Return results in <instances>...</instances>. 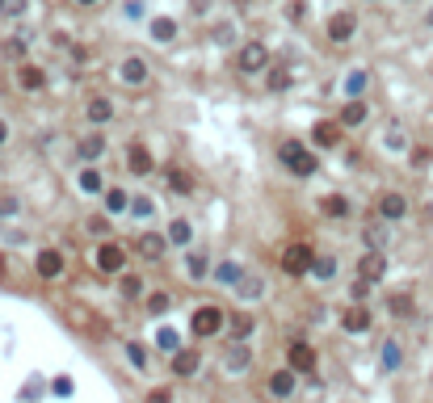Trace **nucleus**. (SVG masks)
Instances as JSON below:
<instances>
[{"mask_svg": "<svg viewBox=\"0 0 433 403\" xmlns=\"http://www.w3.org/2000/svg\"><path fill=\"white\" fill-rule=\"evenodd\" d=\"M118 76H122V85H144L147 76H151V68H147V59H139V55H131V59H122Z\"/></svg>", "mask_w": 433, "mask_h": 403, "instance_id": "11", "label": "nucleus"}, {"mask_svg": "<svg viewBox=\"0 0 433 403\" xmlns=\"http://www.w3.org/2000/svg\"><path fill=\"white\" fill-rule=\"evenodd\" d=\"M139 294H144V277L127 273V277H122V299H139Z\"/></svg>", "mask_w": 433, "mask_h": 403, "instance_id": "35", "label": "nucleus"}, {"mask_svg": "<svg viewBox=\"0 0 433 403\" xmlns=\"http://www.w3.org/2000/svg\"><path fill=\"white\" fill-rule=\"evenodd\" d=\"M358 273H362L366 281H379V277L387 273V257L379 252V248H370V252H366L362 261H358Z\"/></svg>", "mask_w": 433, "mask_h": 403, "instance_id": "12", "label": "nucleus"}, {"mask_svg": "<svg viewBox=\"0 0 433 403\" xmlns=\"http://www.w3.org/2000/svg\"><path fill=\"white\" fill-rule=\"evenodd\" d=\"M236 290H240L244 303H248V299H257V294H261V277H252V273H248V277H240V281H236Z\"/></svg>", "mask_w": 433, "mask_h": 403, "instance_id": "32", "label": "nucleus"}, {"mask_svg": "<svg viewBox=\"0 0 433 403\" xmlns=\"http://www.w3.org/2000/svg\"><path fill=\"white\" fill-rule=\"evenodd\" d=\"M362 122H366V105L362 101H349L341 109V127H362Z\"/></svg>", "mask_w": 433, "mask_h": 403, "instance_id": "26", "label": "nucleus"}, {"mask_svg": "<svg viewBox=\"0 0 433 403\" xmlns=\"http://www.w3.org/2000/svg\"><path fill=\"white\" fill-rule=\"evenodd\" d=\"M287 365L294 374H311V370H316V349H311L307 340H294L287 349Z\"/></svg>", "mask_w": 433, "mask_h": 403, "instance_id": "5", "label": "nucleus"}, {"mask_svg": "<svg viewBox=\"0 0 433 403\" xmlns=\"http://www.w3.org/2000/svg\"><path fill=\"white\" fill-rule=\"evenodd\" d=\"M156 345H160L164 353H177V349H181V336H177V328H160V332H156Z\"/></svg>", "mask_w": 433, "mask_h": 403, "instance_id": "29", "label": "nucleus"}, {"mask_svg": "<svg viewBox=\"0 0 433 403\" xmlns=\"http://www.w3.org/2000/svg\"><path fill=\"white\" fill-rule=\"evenodd\" d=\"M215 277H219L223 286H236V281H240V277H244V269L236 265V261H223V265L215 269Z\"/></svg>", "mask_w": 433, "mask_h": 403, "instance_id": "30", "label": "nucleus"}, {"mask_svg": "<svg viewBox=\"0 0 433 403\" xmlns=\"http://www.w3.org/2000/svg\"><path fill=\"white\" fill-rule=\"evenodd\" d=\"M105 206H109V215H122V210L131 206V198H127V189H118V185H114V189L105 193Z\"/></svg>", "mask_w": 433, "mask_h": 403, "instance_id": "28", "label": "nucleus"}, {"mask_svg": "<svg viewBox=\"0 0 433 403\" xmlns=\"http://www.w3.org/2000/svg\"><path fill=\"white\" fill-rule=\"evenodd\" d=\"M151 168H156L151 151H147L144 143H131V151H127V173H135V177H147Z\"/></svg>", "mask_w": 433, "mask_h": 403, "instance_id": "8", "label": "nucleus"}, {"mask_svg": "<svg viewBox=\"0 0 433 403\" xmlns=\"http://www.w3.org/2000/svg\"><path fill=\"white\" fill-rule=\"evenodd\" d=\"M85 118H89L93 127L109 122V118H114V101H109V97H89V105H85Z\"/></svg>", "mask_w": 433, "mask_h": 403, "instance_id": "16", "label": "nucleus"}, {"mask_svg": "<svg viewBox=\"0 0 433 403\" xmlns=\"http://www.w3.org/2000/svg\"><path fill=\"white\" fill-rule=\"evenodd\" d=\"M151 210H156L151 198H131V215H135V219H151Z\"/></svg>", "mask_w": 433, "mask_h": 403, "instance_id": "38", "label": "nucleus"}, {"mask_svg": "<svg viewBox=\"0 0 433 403\" xmlns=\"http://www.w3.org/2000/svg\"><path fill=\"white\" fill-rule=\"evenodd\" d=\"M97 269H101V273H122V269H127V252H122L118 244H101V248H97Z\"/></svg>", "mask_w": 433, "mask_h": 403, "instance_id": "7", "label": "nucleus"}, {"mask_svg": "<svg viewBox=\"0 0 433 403\" xmlns=\"http://www.w3.org/2000/svg\"><path fill=\"white\" fill-rule=\"evenodd\" d=\"M17 210H21L17 198H0V219H9V215H17Z\"/></svg>", "mask_w": 433, "mask_h": 403, "instance_id": "43", "label": "nucleus"}, {"mask_svg": "<svg viewBox=\"0 0 433 403\" xmlns=\"http://www.w3.org/2000/svg\"><path fill=\"white\" fill-rule=\"evenodd\" d=\"M219 328H223V311H219L215 303H206V307H198V311H193V319H190L193 336H202V340H206V336H215Z\"/></svg>", "mask_w": 433, "mask_h": 403, "instance_id": "3", "label": "nucleus"}, {"mask_svg": "<svg viewBox=\"0 0 433 403\" xmlns=\"http://www.w3.org/2000/svg\"><path fill=\"white\" fill-rule=\"evenodd\" d=\"M269 89H274V92L290 89V72H287V68H274V72H269Z\"/></svg>", "mask_w": 433, "mask_h": 403, "instance_id": "40", "label": "nucleus"}, {"mask_svg": "<svg viewBox=\"0 0 433 403\" xmlns=\"http://www.w3.org/2000/svg\"><path fill=\"white\" fill-rule=\"evenodd\" d=\"M17 85H21L26 92H38L43 85H47V72L34 68V63H21V68H17Z\"/></svg>", "mask_w": 433, "mask_h": 403, "instance_id": "17", "label": "nucleus"}, {"mask_svg": "<svg viewBox=\"0 0 433 403\" xmlns=\"http://www.w3.org/2000/svg\"><path fill=\"white\" fill-rule=\"evenodd\" d=\"M358 34V17L353 13H333L328 17V43H349Z\"/></svg>", "mask_w": 433, "mask_h": 403, "instance_id": "6", "label": "nucleus"}, {"mask_svg": "<svg viewBox=\"0 0 433 403\" xmlns=\"http://www.w3.org/2000/svg\"><path fill=\"white\" fill-rule=\"evenodd\" d=\"M311 265H316L311 244H287L282 248V273L287 277H303V273H311Z\"/></svg>", "mask_w": 433, "mask_h": 403, "instance_id": "2", "label": "nucleus"}, {"mask_svg": "<svg viewBox=\"0 0 433 403\" xmlns=\"http://www.w3.org/2000/svg\"><path fill=\"white\" fill-rule=\"evenodd\" d=\"M341 131H345V127H341V118H337V122H316V127H311V143H316V147H337Z\"/></svg>", "mask_w": 433, "mask_h": 403, "instance_id": "14", "label": "nucleus"}, {"mask_svg": "<svg viewBox=\"0 0 433 403\" xmlns=\"http://www.w3.org/2000/svg\"><path fill=\"white\" fill-rule=\"evenodd\" d=\"M198 365H202L198 349H177V353H173V374H177V378H190V374H198Z\"/></svg>", "mask_w": 433, "mask_h": 403, "instance_id": "15", "label": "nucleus"}, {"mask_svg": "<svg viewBox=\"0 0 433 403\" xmlns=\"http://www.w3.org/2000/svg\"><path fill=\"white\" fill-rule=\"evenodd\" d=\"M269 391H274V395H278V399H287L290 391H294V370H274V374H269Z\"/></svg>", "mask_w": 433, "mask_h": 403, "instance_id": "22", "label": "nucleus"}, {"mask_svg": "<svg viewBox=\"0 0 433 403\" xmlns=\"http://www.w3.org/2000/svg\"><path fill=\"white\" fill-rule=\"evenodd\" d=\"M349 210H353V206H349L345 193H324V198H320V215H324V219H349Z\"/></svg>", "mask_w": 433, "mask_h": 403, "instance_id": "13", "label": "nucleus"}, {"mask_svg": "<svg viewBox=\"0 0 433 403\" xmlns=\"http://www.w3.org/2000/svg\"><path fill=\"white\" fill-rule=\"evenodd\" d=\"M147 403H173V395H169V391L160 387V391H151V395H147Z\"/></svg>", "mask_w": 433, "mask_h": 403, "instance_id": "45", "label": "nucleus"}, {"mask_svg": "<svg viewBox=\"0 0 433 403\" xmlns=\"http://www.w3.org/2000/svg\"><path fill=\"white\" fill-rule=\"evenodd\" d=\"M127 358H131L135 370H147V349L139 345V340H131V345H127Z\"/></svg>", "mask_w": 433, "mask_h": 403, "instance_id": "36", "label": "nucleus"}, {"mask_svg": "<svg viewBox=\"0 0 433 403\" xmlns=\"http://www.w3.org/2000/svg\"><path fill=\"white\" fill-rule=\"evenodd\" d=\"M169 303H173V299H169V294H160V290H156V294H147V311H151V315H164V311H169Z\"/></svg>", "mask_w": 433, "mask_h": 403, "instance_id": "39", "label": "nucleus"}, {"mask_svg": "<svg viewBox=\"0 0 433 403\" xmlns=\"http://www.w3.org/2000/svg\"><path fill=\"white\" fill-rule=\"evenodd\" d=\"M429 26H433V9H429Z\"/></svg>", "mask_w": 433, "mask_h": 403, "instance_id": "48", "label": "nucleus"}, {"mask_svg": "<svg viewBox=\"0 0 433 403\" xmlns=\"http://www.w3.org/2000/svg\"><path fill=\"white\" fill-rule=\"evenodd\" d=\"M362 240H366V248H383L387 227H383V223H366V231H362Z\"/></svg>", "mask_w": 433, "mask_h": 403, "instance_id": "31", "label": "nucleus"}, {"mask_svg": "<svg viewBox=\"0 0 433 403\" xmlns=\"http://www.w3.org/2000/svg\"><path fill=\"white\" fill-rule=\"evenodd\" d=\"M248 361H252V353L244 349V340H240V345L223 358V365H228V374H244V370H248Z\"/></svg>", "mask_w": 433, "mask_h": 403, "instance_id": "24", "label": "nucleus"}, {"mask_svg": "<svg viewBox=\"0 0 433 403\" xmlns=\"http://www.w3.org/2000/svg\"><path fill=\"white\" fill-rule=\"evenodd\" d=\"M186 273H190L193 281H202V277H206V257H202V252H193L190 261H186Z\"/></svg>", "mask_w": 433, "mask_h": 403, "instance_id": "37", "label": "nucleus"}, {"mask_svg": "<svg viewBox=\"0 0 433 403\" xmlns=\"http://www.w3.org/2000/svg\"><path fill=\"white\" fill-rule=\"evenodd\" d=\"M26 9H30V0H0V13L4 17H21Z\"/></svg>", "mask_w": 433, "mask_h": 403, "instance_id": "41", "label": "nucleus"}, {"mask_svg": "<svg viewBox=\"0 0 433 403\" xmlns=\"http://www.w3.org/2000/svg\"><path fill=\"white\" fill-rule=\"evenodd\" d=\"M151 38H156V43H173V38H177V21H173V17H156V21H151Z\"/></svg>", "mask_w": 433, "mask_h": 403, "instance_id": "25", "label": "nucleus"}, {"mask_svg": "<svg viewBox=\"0 0 433 403\" xmlns=\"http://www.w3.org/2000/svg\"><path fill=\"white\" fill-rule=\"evenodd\" d=\"M169 189H173V193H190V177L173 168V173H169Z\"/></svg>", "mask_w": 433, "mask_h": 403, "instance_id": "42", "label": "nucleus"}, {"mask_svg": "<svg viewBox=\"0 0 433 403\" xmlns=\"http://www.w3.org/2000/svg\"><path fill=\"white\" fill-rule=\"evenodd\" d=\"M278 160L287 164L294 177H311V173L320 168V160H316V156H311V151H307L299 139H287V143H278Z\"/></svg>", "mask_w": 433, "mask_h": 403, "instance_id": "1", "label": "nucleus"}, {"mask_svg": "<svg viewBox=\"0 0 433 403\" xmlns=\"http://www.w3.org/2000/svg\"><path fill=\"white\" fill-rule=\"evenodd\" d=\"M34 273H38L43 281H55V277L63 273V257H59L55 248H43V252H38V261H34Z\"/></svg>", "mask_w": 433, "mask_h": 403, "instance_id": "10", "label": "nucleus"}, {"mask_svg": "<svg viewBox=\"0 0 433 403\" xmlns=\"http://www.w3.org/2000/svg\"><path fill=\"white\" fill-rule=\"evenodd\" d=\"M101 185H105V181H101L97 168H85V173H80V189H85V193H101Z\"/></svg>", "mask_w": 433, "mask_h": 403, "instance_id": "34", "label": "nucleus"}, {"mask_svg": "<svg viewBox=\"0 0 433 403\" xmlns=\"http://www.w3.org/2000/svg\"><path fill=\"white\" fill-rule=\"evenodd\" d=\"M164 244H169V235H156V231H144V235L135 240V252H139L144 261H160V257H164Z\"/></svg>", "mask_w": 433, "mask_h": 403, "instance_id": "9", "label": "nucleus"}, {"mask_svg": "<svg viewBox=\"0 0 433 403\" xmlns=\"http://www.w3.org/2000/svg\"><path fill=\"white\" fill-rule=\"evenodd\" d=\"M341 323H345L349 332H366V328H370V311H366L362 303H353V307H345V315H341Z\"/></svg>", "mask_w": 433, "mask_h": 403, "instance_id": "19", "label": "nucleus"}, {"mask_svg": "<svg viewBox=\"0 0 433 403\" xmlns=\"http://www.w3.org/2000/svg\"><path fill=\"white\" fill-rule=\"evenodd\" d=\"M164 235H169V244H181V248H186V244L193 240V227H190V219H173Z\"/></svg>", "mask_w": 433, "mask_h": 403, "instance_id": "23", "label": "nucleus"}, {"mask_svg": "<svg viewBox=\"0 0 433 403\" xmlns=\"http://www.w3.org/2000/svg\"><path fill=\"white\" fill-rule=\"evenodd\" d=\"M215 43H219V46L232 43V26H215Z\"/></svg>", "mask_w": 433, "mask_h": 403, "instance_id": "44", "label": "nucleus"}, {"mask_svg": "<svg viewBox=\"0 0 433 403\" xmlns=\"http://www.w3.org/2000/svg\"><path fill=\"white\" fill-rule=\"evenodd\" d=\"M311 273H316L320 281H328V277H337V261H333V257H316V265H311Z\"/></svg>", "mask_w": 433, "mask_h": 403, "instance_id": "33", "label": "nucleus"}, {"mask_svg": "<svg viewBox=\"0 0 433 403\" xmlns=\"http://www.w3.org/2000/svg\"><path fill=\"white\" fill-rule=\"evenodd\" d=\"M236 63H240L244 76H257V72H265V68H269V46H265V43H244V46H240V59H236Z\"/></svg>", "mask_w": 433, "mask_h": 403, "instance_id": "4", "label": "nucleus"}, {"mask_svg": "<svg viewBox=\"0 0 433 403\" xmlns=\"http://www.w3.org/2000/svg\"><path fill=\"white\" fill-rule=\"evenodd\" d=\"M76 156H80V160H97V156H105V134H85V139L76 143Z\"/></svg>", "mask_w": 433, "mask_h": 403, "instance_id": "20", "label": "nucleus"}, {"mask_svg": "<svg viewBox=\"0 0 433 403\" xmlns=\"http://www.w3.org/2000/svg\"><path fill=\"white\" fill-rule=\"evenodd\" d=\"M387 311L395 315V319H412V315H417V303H412V294H404V290H400V294H391V299H387Z\"/></svg>", "mask_w": 433, "mask_h": 403, "instance_id": "21", "label": "nucleus"}, {"mask_svg": "<svg viewBox=\"0 0 433 403\" xmlns=\"http://www.w3.org/2000/svg\"><path fill=\"white\" fill-rule=\"evenodd\" d=\"M4 139H9V127H4V122H0V147H4Z\"/></svg>", "mask_w": 433, "mask_h": 403, "instance_id": "46", "label": "nucleus"}, {"mask_svg": "<svg viewBox=\"0 0 433 403\" xmlns=\"http://www.w3.org/2000/svg\"><path fill=\"white\" fill-rule=\"evenodd\" d=\"M228 328H232V336H236V340H244V336L252 332V315H248V311H236L232 319H228Z\"/></svg>", "mask_w": 433, "mask_h": 403, "instance_id": "27", "label": "nucleus"}, {"mask_svg": "<svg viewBox=\"0 0 433 403\" xmlns=\"http://www.w3.org/2000/svg\"><path fill=\"white\" fill-rule=\"evenodd\" d=\"M379 215H383V219H404V215H408V198H404V193H383V198H379Z\"/></svg>", "mask_w": 433, "mask_h": 403, "instance_id": "18", "label": "nucleus"}, {"mask_svg": "<svg viewBox=\"0 0 433 403\" xmlns=\"http://www.w3.org/2000/svg\"><path fill=\"white\" fill-rule=\"evenodd\" d=\"M76 4H85V9H89V4H97V0H76Z\"/></svg>", "mask_w": 433, "mask_h": 403, "instance_id": "47", "label": "nucleus"}]
</instances>
